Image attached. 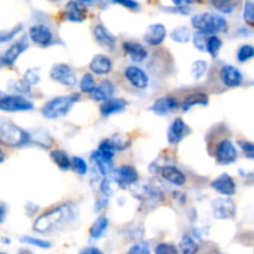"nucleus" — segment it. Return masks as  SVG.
<instances>
[{
  "instance_id": "nucleus-1",
  "label": "nucleus",
  "mask_w": 254,
  "mask_h": 254,
  "mask_svg": "<svg viewBox=\"0 0 254 254\" xmlns=\"http://www.w3.org/2000/svg\"><path fill=\"white\" fill-rule=\"evenodd\" d=\"M76 218V207L67 202L47 211L40 216L34 223V230L40 233H49L67 226Z\"/></svg>"
},
{
  "instance_id": "nucleus-2",
  "label": "nucleus",
  "mask_w": 254,
  "mask_h": 254,
  "mask_svg": "<svg viewBox=\"0 0 254 254\" xmlns=\"http://www.w3.org/2000/svg\"><path fill=\"white\" fill-rule=\"evenodd\" d=\"M31 140L30 134L6 118L0 117V143L10 148L26 145Z\"/></svg>"
},
{
  "instance_id": "nucleus-3",
  "label": "nucleus",
  "mask_w": 254,
  "mask_h": 254,
  "mask_svg": "<svg viewBox=\"0 0 254 254\" xmlns=\"http://www.w3.org/2000/svg\"><path fill=\"white\" fill-rule=\"evenodd\" d=\"M191 24L197 31L206 35H216L227 30V21L222 16L211 12H201L191 19Z\"/></svg>"
},
{
  "instance_id": "nucleus-4",
  "label": "nucleus",
  "mask_w": 254,
  "mask_h": 254,
  "mask_svg": "<svg viewBox=\"0 0 254 254\" xmlns=\"http://www.w3.org/2000/svg\"><path fill=\"white\" fill-rule=\"evenodd\" d=\"M79 101V94H69V96H61L51 99L47 102L41 109V113L47 119H59L64 117L69 111L72 106L76 102Z\"/></svg>"
},
{
  "instance_id": "nucleus-5",
  "label": "nucleus",
  "mask_w": 254,
  "mask_h": 254,
  "mask_svg": "<svg viewBox=\"0 0 254 254\" xmlns=\"http://www.w3.org/2000/svg\"><path fill=\"white\" fill-rule=\"evenodd\" d=\"M32 108L34 104L21 96L11 94V96L0 97V109L4 112H25L31 111Z\"/></svg>"
},
{
  "instance_id": "nucleus-6",
  "label": "nucleus",
  "mask_w": 254,
  "mask_h": 254,
  "mask_svg": "<svg viewBox=\"0 0 254 254\" xmlns=\"http://www.w3.org/2000/svg\"><path fill=\"white\" fill-rule=\"evenodd\" d=\"M50 76L54 81H57L59 83L64 84V86L72 87L76 84L77 77L73 69L66 64H56L52 66L51 71H50Z\"/></svg>"
},
{
  "instance_id": "nucleus-7",
  "label": "nucleus",
  "mask_w": 254,
  "mask_h": 254,
  "mask_svg": "<svg viewBox=\"0 0 254 254\" xmlns=\"http://www.w3.org/2000/svg\"><path fill=\"white\" fill-rule=\"evenodd\" d=\"M216 161L221 165H228L237 160V149L235 148L233 143L231 140H221L216 145L215 150Z\"/></svg>"
},
{
  "instance_id": "nucleus-8",
  "label": "nucleus",
  "mask_w": 254,
  "mask_h": 254,
  "mask_svg": "<svg viewBox=\"0 0 254 254\" xmlns=\"http://www.w3.org/2000/svg\"><path fill=\"white\" fill-rule=\"evenodd\" d=\"M213 217L217 220H231L236 216V205L231 198L221 197L212 202Z\"/></svg>"
},
{
  "instance_id": "nucleus-9",
  "label": "nucleus",
  "mask_w": 254,
  "mask_h": 254,
  "mask_svg": "<svg viewBox=\"0 0 254 254\" xmlns=\"http://www.w3.org/2000/svg\"><path fill=\"white\" fill-rule=\"evenodd\" d=\"M138 180V171L130 165H123L114 173V181L118 184L121 189H127L136 183Z\"/></svg>"
},
{
  "instance_id": "nucleus-10",
  "label": "nucleus",
  "mask_w": 254,
  "mask_h": 254,
  "mask_svg": "<svg viewBox=\"0 0 254 254\" xmlns=\"http://www.w3.org/2000/svg\"><path fill=\"white\" fill-rule=\"evenodd\" d=\"M29 36L35 44L42 47L49 46L52 42V39H54V35H52V31L50 30V27L42 24H37L30 27Z\"/></svg>"
},
{
  "instance_id": "nucleus-11",
  "label": "nucleus",
  "mask_w": 254,
  "mask_h": 254,
  "mask_svg": "<svg viewBox=\"0 0 254 254\" xmlns=\"http://www.w3.org/2000/svg\"><path fill=\"white\" fill-rule=\"evenodd\" d=\"M124 76L128 79L129 83L139 89H144L149 84V77L145 72L136 66H129L124 71Z\"/></svg>"
},
{
  "instance_id": "nucleus-12",
  "label": "nucleus",
  "mask_w": 254,
  "mask_h": 254,
  "mask_svg": "<svg viewBox=\"0 0 254 254\" xmlns=\"http://www.w3.org/2000/svg\"><path fill=\"white\" fill-rule=\"evenodd\" d=\"M220 78L225 86L231 87H238L243 81V76L238 68L231 64H225L220 71Z\"/></svg>"
},
{
  "instance_id": "nucleus-13",
  "label": "nucleus",
  "mask_w": 254,
  "mask_h": 254,
  "mask_svg": "<svg viewBox=\"0 0 254 254\" xmlns=\"http://www.w3.org/2000/svg\"><path fill=\"white\" fill-rule=\"evenodd\" d=\"M189 127L181 118H176L171 123L168 130V141L170 144H178L189 134Z\"/></svg>"
},
{
  "instance_id": "nucleus-14",
  "label": "nucleus",
  "mask_w": 254,
  "mask_h": 254,
  "mask_svg": "<svg viewBox=\"0 0 254 254\" xmlns=\"http://www.w3.org/2000/svg\"><path fill=\"white\" fill-rule=\"evenodd\" d=\"M211 186L221 195L232 196L236 193V183L228 174H222L218 176L212 181Z\"/></svg>"
},
{
  "instance_id": "nucleus-15",
  "label": "nucleus",
  "mask_w": 254,
  "mask_h": 254,
  "mask_svg": "<svg viewBox=\"0 0 254 254\" xmlns=\"http://www.w3.org/2000/svg\"><path fill=\"white\" fill-rule=\"evenodd\" d=\"M166 29L163 24H153L146 29L144 34V40L151 46H158L165 40Z\"/></svg>"
},
{
  "instance_id": "nucleus-16",
  "label": "nucleus",
  "mask_w": 254,
  "mask_h": 254,
  "mask_svg": "<svg viewBox=\"0 0 254 254\" xmlns=\"http://www.w3.org/2000/svg\"><path fill=\"white\" fill-rule=\"evenodd\" d=\"M179 103L174 97H160L151 106V111L158 116H165L178 108Z\"/></svg>"
},
{
  "instance_id": "nucleus-17",
  "label": "nucleus",
  "mask_w": 254,
  "mask_h": 254,
  "mask_svg": "<svg viewBox=\"0 0 254 254\" xmlns=\"http://www.w3.org/2000/svg\"><path fill=\"white\" fill-rule=\"evenodd\" d=\"M27 47H29L27 41L25 40V37H22L21 40L16 41L14 45H11V46L7 49V51L5 52L4 57H2V62H4L6 66H11V64H14L15 61L19 59L20 55H21L24 51H26Z\"/></svg>"
},
{
  "instance_id": "nucleus-18",
  "label": "nucleus",
  "mask_w": 254,
  "mask_h": 254,
  "mask_svg": "<svg viewBox=\"0 0 254 254\" xmlns=\"http://www.w3.org/2000/svg\"><path fill=\"white\" fill-rule=\"evenodd\" d=\"M113 93L114 84L111 81H108V79H106V81L101 82L98 86L94 87V89L91 93V98L96 102H106L113 97Z\"/></svg>"
},
{
  "instance_id": "nucleus-19",
  "label": "nucleus",
  "mask_w": 254,
  "mask_h": 254,
  "mask_svg": "<svg viewBox=\"0 0 254 254\" xmlns=\"http://www.w3.org/2000/svg\"><path fill=\"white\" fill-rule=\"evenodd\" d=\"M86 9L82 4H79L77 0H72L66 5V10H64V17L69 21L73 22H81L86 19Z\"/></svg>"
},
{
  "instance_id": "nucleus-20",
  "label": "nucleus",
  "mask_w": 254,
  "mask_h": 254,
  "mask_svg": "<svg viewBox=\"0 0 254 254\" xmlns=\"http://www.w3.org/2000/svg\"><path fill=\"white\" fill-rule=\"evenodd\" d=\"M89 68L93 73L103 76L112 71V61L106 55H96L89 64Z\"/></svg>"
},
{
  "instance_id": "nucleus-21",
  "label": "nucleus",
  "mask_w": 254,
  "mask_h": 254,
  "mask_svg": "<svg viewBox=\"0 0 254 254\" xmlns=\"http://www.w3.org/2000/svg\"><path fill=\"white\" fill-rule=\"evenodd\" d=\"M123 50L124 52H126V54L135 62H141L144 59H146V56H148V51L145 50V47H144L141 44H139V42H134V41L124 42Z\"/></svg>"
},
{
  "instance_id": "nucleus-22",
  "label": "nucleus",
  "mask_w": 254,
  "mask_h": 254,
  "mask_svg": "<svg viewBox=\"0 0 254 254\" xmlns=\"http://www.w3.org/2000/svg\"><path fill=\"white\" fill-rule=\"evenodd\" d=\"M94 39L97 40L99 45H102L103 47H107V49L112 50L116 46L117 39L103 26V25H97L93 30Z\"/></svg>"
},
{
  "instance_id": "nucleus-23",
  "label": "nucleus",
  "mask_w": 254,
  "mask_h": 254,
  "mask_svg": "<svg viewBox=\"0 0 254 254\" xmlns=\"http://www.w3.org/2000/svg\"><path fill=\"white\" fill-rule=\"evenodd\" d=\"M161 176H163L166 181H169V183L176 186H183L184 184L186 183L185 174L181 170H179L178 168H175V166L169 165L163 168V170H161Z\"/></svg>"
},
{
  "instance_id": "nucleus-24",
  "label": "nucleus",
  "mask_w": 254,
  "mask_h": 254,
  "mask_svg": "<svg viewBox=\"0 0 254 254\" xmlns=\"http://www.w3.org/2000/svg\"><path fill=\"white\" fill-rule=\"evenodd\" d=\"M127 107V102L122 98H109L108 101L103 102L101 106V114L103 117H109L112 114L123 112Z\"/></svg>"
},
{
  "instance_id": "nucleus-25",
  "label": "nucleus",
  "mask_w": 254,
  "mask_h": 254,
  "mask_svg": "<svg viewBox=\"0 0 254 254\" xmlns=\"http://www.w3.org/2000/svg\"><path fill=\"white\" fill-rule=\"evenodd\" d=\"M207 103H208L207 94L197 92V93H192L190 94V96L186 97V98L184 99L183 104H181V108H183V111L185 112V111H189L190 108H192L193 106H206Z\"/></svg>"
},
{
  "instance_id": "nucleus-26",
  "label": "nucleus",
  "mask_w": 254,
  "mask_h": 254,
  "mask_svg": "<svg viewBox=\"0 0 254 254\" xmlns=\"http://www.w3.org/2000/svg\"><path fill=\"white\" fill-rule=\"evenodd\" d=\"M50 158H51V160L54 161L61 170H68V169L71 168V159H69L68 154L64 150L55 149V150H52L51 154H50Z\"/></svg>"
},
{
  "instance_id": "nucleus-27",
  "label": "nucleus",
  "mask_w": 254,
  "mask_h": 254,
  "mask_svg": "<svg viewBox=\"0 0 254 254\" xmlns=\"http://www.w3.org/2000/svg\"><path fill=\"white\" fill-rule=\"evenodd\" d=\"M107 228H108V218L106 216H99L92 225L91 230H89V236L93 240H98L104 235Z\"/></svg>"
},
{
  "instance_id": "nucleus-28",
  "label": "nucleus",
  "mask_w": 254,
  "mask_h": 254,
  "mask_svg": "<svg viewBox=\"0 0 254 254\" xmlns=\"http://www.w3.org/2000/svg\"><path fill=\"white\" fill-rule=\"evenodd\" d=\"M96 154L98 156H101L102 159H104V160L113 161L114 154H116V149H114V146L112 145L111 140L107 139V140L102 141V143L99 144L98 149L96 150Z\"/></svg>"
},
{
  "instance_id": "nucleus-29",
  "label": "nucleus",
  "mask_w": 254,
  "mask_h": 254,
  "mask_svg": "<svg viewBox=\"0 0 254 254\" xmlns=\"http://www.w3.org/2000/svg\"><path fill=\"white\" fill-rule=\"evenodd\" d=\"M179 247H180L181 254H197L198 252V245L190 236H184Z\"/></svg>"
},
{
  "instance_id": "nucleus-30",
  "label": "nucleus",
  "mask_w": 254,
  "mask_h": 254,
  "mask_svg": "<svg viewBox=\"0 0 254 254\" xmlns=\"http://www.w3.org/2000/svg\"><path fill=\"white\" fill-rule=\"evenodd\" d=\"M92 160L94 161V164L97 165V169H98V171L103 176H107L108 174H111L112 171H113V161L104 160L101 156L97 155L96 151L92 154Z\"/></svg>"
},
{
  "instance_id": "nucleus-31",
  "label": "nucleus",
  "mask_w": 254,
  "mask_h": 254,
  "mask_svg": "<svg viewBox=\"0 0 254 254\" xmlns=\"http://www.w3.org/2000/svg\"><path fill=\"white\" fill-rule=\"evenodd\" d=\"M221 47H222V41H221L220 37H217L216 35H211V36L207 37V41H206V51H207L211 56H217Z\"/></svg>"
},
{
  "instance_id": "nucleus-32",
  "label": "nucleus",
  "mask_w": 254,
  "mask_h": 254,
  "mask_svg": "<svg viewBox=\"0 0 254 254\" xmlns=\"http://www.w3.org/2000/svg\"><path fill=\"white\" fill-rule=\"evenodd\" d=\"M210 2L215 9L223 12V14H231L236 6L233 0H210Z\"/></svg>"
},
{
  "instance_id": "nucleus-33",
  "label": "nucleus",
  "mask_w": 254,
  "mask_h": 254,
  "mask_svg": "<svg viewBox=\"0 0 254 254\" xmlns=\"http://www.w3.org/2000/svg\"><path fill=\"white\" fill-rule=\"evenodd\" d=\"M171 39H173L174 41L184 44V42H188L189 40L191 39V32L188 27L179 26L173 30V32H171Z\"/></svg>"
},
{
  "instance_id": "nucleus-34",
  "label": "nucleus",
  "mask_w": 254,
  "mask_h": 254,
  "mask_svg": "<svg viewBox=\"0 0 254 254\" xmlns=\"http://www.w3.org/2000/svg\"><path fill=\"white\" fill-rule=\"evenodd\" d=\"M207 62L203 61V60H197L192 64L191 66V74L195 79H201L203 77V74L207 71Z\"/></svg>"
},
{
  "instance_id": "nucleus-35",
  "label": "nucleus",
  "mask_w": 254,
  "mask_h": 254,
  "mask_svg": "<svg viewBox=\"0 0 254 254\" xmlns=\"http://www.w3.org/2000/svg\"><path fill=\"white\" fill-rule=\"evenodd\" d=\"M79 86H81V91L82 92L91 94L92 91L94 89V87H96V82H94L93 76H92L91 73L83 74V77H82Z\"/></svg>"
},
{
  "instance_id": "nucleus-36",
  "label": "nucleus",
  "mask_w": 254,
  "mask_h": 254,
  "mask_svg": "<svg viewBox=\"0 0 254 254\" xmlns=\"http://www.w3.org/2000/svg\"><path fill=\"white\" fill-rule=\"evenodd\" d=\"M254 55V50L251 45H243L240 47L237 52V59L240 62H247L250 61Z\"/></svg>"
},
{
  "instance_id": "nucleus-37",
  "label": "nucleus",
  "mask_w": 254,
  "mask_h": 254,
  "mask_svg": "<svg viewBox=\"0 0 254 254\" xmlns=\"http://www.w3.org/2000/svg\"><path fill=\"white\" fill-rule=\"evenodd\" d=\"M22 243H26V245H31V246H36L39 248H50L51 247V243L47 242V241L44 240H39V238L31 237V236H24V237L20 238Z\"/></svg>"
},
{
  "instance_id": "nucleus-38",
  "label": "nucleus",
  "mask_w": 254,
  "mask_h": 254,
  "mask_svg": "<svg viewBox=\"0 0 254 254\" xmlns=\"http://www.w3.org/2000/svg\"><path fill=\"white\" fill-rule=\"evenodd\" d=\"M71 166L73 168V170L76 171L78 175H84V174L87 173V170H88V168H87V163L83 160V159L79 158V156H74V158L72 159Z\"/></svg>"
},
{
  "instance_id": "nucleus-39",
  "label": "nucleus",
  "mask_w": 254,
  "mask_h": 254,
  "mask_svg": "<svg viewBox=\"0 0 254 254\" xmlns=\"http://www.w3.org/2000/svg\"><path fill=\"white\" fill-rule=\"evenodd\" d=\"M155 254H179L178 248L171 243H159L155 247Z\"/></svg>"
},
{
  "instance_id": "nucleus-40",
  "label": "nucleus",
  "mask_w": 254,
  "mask_h": 254,
  "mask_svg": "<svg viewBox=\"0 0 254 254\" xmlns=\"http://www.w3.org/2000/svg\"><path fill=\"white\" fill-rule=\"evenodd\" d=\"M127 254H150V246L148 242H139L134 245Z\"/></svg>"
},
{
  "instance_id": "nucleus-41",
  "label": "nucleus",
  "mask_w": 254,
  "mask_h": 254,
  "mask_svg": "<svg viewBox=\"0 0 254 254\" xmlns=\"http://www.w3.org/2000/svg\"><path fill=\"white\" fill-rule=\"evenodd\" d=\"M206 41H207V36L206 34L197 31L193 35V45H195L196 49H198L200 51L205 52L206 51Z\"/></svg>"
},
{
  "instance_id": "nucleus-42",
  "label": "nucleus",
  "mask_w": 254,
  "mask_h": 254,
  "mask_svg": "<svg viewBox=\"0 0 254 254\" xmlns=\"http://www.w3.org/2000/svg\"><path fill=\"white\" fill-rule=\"evenodd\" d=\"M25 82H26L29 86H34V84H37L40 82V74L39 69L36 68H30L29 71L25 73Z\"/></svg>"
},
{
  "instance_id": "nucleus-43",
  "label": "nucleus",
  "mask_w": 254,
  "mask_h": 254,
  "mask_svg": "<svg viewBox=\"0 0 254 254\" xmlns=\"http://www.w3.org/2000/svg\"><path fill=\"white\" fill-rule=\"evenodd\" d=\"M243 19L246 20V22L250 25H253L254 22V11H253V2L251 0L246 1L245 4V10H243Z\"/></svg>"
},
{
  "instance_id": "nucleus-44",
  "label": "nucleus",
  "mask_w": 254,
  "mask_h": 254,
  "mask_svg": "<svg viewBox=\"0 0 254 254\" xmlns=\"http://www.w3.org/2000/svg\"><path fill=\"white\" fill-rule=\"evenodd\" d=\"M22 26L21 25H19V26L14 27L12 30H10V31H1L0 32V44H2V42H6V41H10L11 39H14L15 36H16L17 34H19L20 31H21Z\"/></svg>"
},
{
  "instance_id": "nucleus-45",
  "label": "nucleus",
  "mask_w": 254,
  "mask_h": 254,
  "mask_svg": "<svg viewBox=\"0 0 254 254\" xmlns=\"http://www.w3.org/2000/svg\"><path fill=\"white\" fill-rule=\"evenodd\" d=\"M10 87H11V89H14L15 92H17V93H26V92L30 91L29 84L25 81H14L11 82Z\"/></svg>"
},
{
  "instance_id": "nucleus-46",
  "label": "nucleus",
  "mask_w": 254,
  "mask_h": 254,
  "mask_svg": "<svg viewBox=\"0 0 254 254\" xmlns=\"http://www.w3.org/2000/svg\"><path fill=\"white\" fill-rule=\"evenodd\" d=\"M240 145L241 148H242V150L245 151L246 155L248 156L250 159H253L254 158V145L253 143H251V141H240Z\"/></svg>"
},
{
  "instance_id": "nucleus-47",
  "label": "nucleus",
  "mask_w": 254,
  "mask_h": 254,
  "mask_svg": "<svg viewBox=\"0 0 254 254\" xmlns=\"http://www.w3.org/2000/svg\"><path fill=\"white\" fill-rule=\"evenodd\" d=\"M113 1L122 5V6L128 7V9H138L139 7L138 1H135V0H113Z\"/></svg>"
},
{
  "instance_id": "nucleus-48",
  "label": "nucleus",
  "mask_w": 254,
  "mask_h": 254,
  "mask_svg": "<svg viewBox=\"0 0 254 254\" xmlns=\"http://www.w3.org/2000/svg\"><path fill=\"white\" fill-rule=\"evenodd\" d=\"M107 202H108V197H106V196H103V197L99 198V200L97 201L96 207H94V211H97V212H99V211L103 210V208L106 207Z\"/></svg>"
},
{
  "instance_id": "nucleus-49",
  "label": "nucleus",
  "mask_w": 254,
  "mask_h": 254,
  "mask_svg": "<svg viewBox=\"0 0 254 254\" xmlns=\"http://www.w3.org/2000/svg\"><path fill=\"white\" fill-rule=\"evenodd\" d=\"M101 191L102 193H103V196H106V197H109V196H111L112 191H111V188H109L108 180H103V183H102L101 185Z\"/></svg>"
},
{
  "instance_id": "nucleus-50",
  "label": "nucleus",
  "mask_w": 254,
  "mask_h": 254,
  "mask_svg": "<svg viewBox=\"0 0 254 254\" xmlns=\"http://www.w3.org/2000/svg\"><path fill=\"white\" fill-rule=\"evenodd\" d=\"M166 10L168 11H171V12H180V14L183 15H188L189 11H190V9L186 6H176V7H166Z\"/></svg>"
},
{
  "instance_id": "nucleus-51",
  "label": "nucleus",
  "mask_w": 254,
  "mask_h": 254,
  "mask_svg": "<svg viewBox=\"0 0 254 254\" xmlns=\"http://www.w3.org/2000/svg\"><path fill=\"white\" fill-rule=\"evenodd\" d=\"M78 254H103V253H102L101 250H98V248L96 247H87V248H83V250H82Z\"/></svg>"
},
{
  "instance_id": "nucleus-52",
  "label": "nucleus",
  "mask_w": 254,
  "mask_h": 254,
  "mask_svg": "<svg viewBox=\"0 0 254 254\" xmlns=\"http://www.w3.org/2000/svg\"><path fill=\"white\" fill-rule=\"evenodd\" d=\"M171 1H173L176 6H185V5H189L191 4V2H193L195 0H171Z\"/></svg>"
},
{
  "instance_id": "nucleus-53",
  "label": "nucleus",
  "mask_w": 254,
  "mask_h": 254,
  "mask_svg": "<svg viewBox=\"0 0 254 254\" xmlns=\"http://www.w3.org/2000/svg\"><path fill=\"white\" fill-rule=\"evenodd\" d=\"M77 1L84 6V5H91L92 2H93V0H77Z\"/></svg>"
},
{
  "instance_id": "nucleus-54",
  "label": "nucleus",
  "mask_w": 254,
  "mask_h": 254,
  "mask_svg": "<svg viewBox=\"0 0 254 254\" xmlns=\"http://www.w3.org/2000/svg\"><path fill=\"white\" fill-rule=\"evenodd\" d=\"M17 254H34V253H32L30 250H26V248H22V250H20L19 252H17Z\"/></svg>"
},
{
  "instance_id": "nucleus-55",
  "label": "nucleus",
  "mask_w": 254,
  "mask_h": 254,
  "mask_svg": "<svg viewBox=\"0 0 254 254\" xmlns=\"http://www.w3.org/2000/svg\"><path fill=\"white\" fill-rule=\"evenodd\" d=\"M4 215H5L4 207H1V206H0V221H2V218H4Z\"/></svg>"
},
{
  "instance_id": "nucleus-56",
  "label": "nucleus",
  "mask_w": 254,
  "mask_h": 254,
  "mask_svg": "<svg viewBox=\"0 0 254 254\" xmlns=\"http://www.w3.org/2000/svg\"><path fill=\"white\" fill-rule=\"evenodd\" d=\"M4 160H5V154H4V151L0 149V163H2Z\"/></svg>"
},
{
  "instance_id": "nucleus-57",
  "label": "nucleus",
  "mask_w": 254,
  "mask_h": 254,
  "mask_svg": "<svg viewBox=\"0 0 254 254\" xmlns=\"http://www.w3.org/2000/svg\"><path fill=\"white\" fill-rule=\"evenodd\" d=\"M51 1H61V0H51Z\"/></svg>"
},
{
  "instance_id": "nucleus-58",
  "label": "nucleus",
  "mask_w": 254,
  "mask_h": 254,
  "mask_svg": "<svg viewBox=\"0 0 254 254\" xmlns=\"http://www.w3.org/2000/svg\"><path fill=\"white\" fill-rule=\"evenodd\" d=\"M217 254H225V253H217Z\"/></svg>"
},
{
  "instance_id": "nucleus-59",
  "label": "nucleus",
  "mask_w": 254,
  "mask_h": 254,
  "mask_svg": "<svg viewBox=\"0 0 254 254\" xmlns=\"http://www.w3.org/2000/svg\"><path fill=\"white\" fill-rule=\"evenodd\" d=\"M0 254H4V253H0Z\"/></svg>"
}]
</instances>
